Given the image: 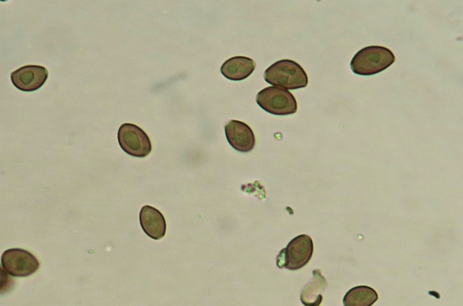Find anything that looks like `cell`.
<instances>
[{"label": "cell", "mask_w": 463, "mask_h": 306, "mask_svg": "<svg viewBox=\"0 0 463 306\" xmlns=\"http://www.w3.org/2000/svg\"><path fill=\"white\" fill-rule=\"evenodd\" d=\"M48 75L47 69L44 66L28 65L12 72L10 78L17 89L23 92H33L42 86Z\"/></svg>", "instance_id": "cell-7"}, {"label": "cell", "mask_w": 463, "mask_h": 306, "mask_svg": "<svg viewBox=\"0 0 463 306\" xmlns=\"http://www.w3.org/2000/svg\"><path fill=\"white\" fill-rule=\"evenodd\" d=\"M3 269L9 275L25 277L35 273L40 263L30 252L21 248H11L5 250L1 257Z\"/></svg>", "instance_id": "cell-6"}, {"label": "cell", "mask_w": 463, "mask_h": 306, "mask_svg": "<svg viewBox=\"0 0 463 306\" xmlns=\"http://www.w3.org/2000/svg\"><path fill=\"white\" fill-rule=\"evenodd\" d=\"M255 62L244 56H236L225 61L220 71L227 79L233 81L242 80L248 77L254 70Z\"/></svg>", "instance_id": "cell-10"}, {"label": "cell", "mask_w": 463, "mask_h": 306, "mask_svg": "<svg viewBox=\"0 0 463 306\" xmlns=\"http://www.w3.org/2000/svg\"><path fill=\"white\" fill-rule=\"evenodd\" d=\"M313 251L311 238L307 235H299L280 251L277 257V265L290 270L300 269L309 261Z\"/></svg>", "instance_id": "cell-4"}, {"label": "cell", "mask_w": 463, "mask_h": 306, "mask_svg": "<svg viewBox=\"0 0 463 306\" xmlns=\"http://www.w3.org/2000/svg\"><path fill=\"white\" fill-rule=\"evenodd\" d=\"M264 78L270 84L288 89L305 87L308 82L302 67L289 59L278 61L269 66L264 71Z\"/></svg>", "instance_id": "cell-2"}, {"label": "cell", "mask_w": 463, "mask_h": 306, "mask_svg": "<svg viewBox=\"0 0 463 306\" xmlns=\"http://www.w3.org/2000/svg\"><path fill=\"white\" fill-rule=\"evenodd\" d=\"M312 281L303 289L300 300L306 305H318L322 300L320 293L323 292L327 283L325 278L321 275L319 270L313 271Z\"/></svg>", "instance_id": "cell-11"}, {"label": "cell", "mask_w": 463, "mask_h": 306, "mask_svg": "<svg viewBox=\"0 0 463 306\" xmlns=\"http://www.w3.org/2000/svg\"><path fill=\"white\" fill-rule=\"evenodd\" d=\"M378 299L377 292L365 285L355 286L350 289L344 297L345 306H370Z\"/></svg>", "instance_id": "cell-12"}, {"label": "cell", "mask_w": 463, "mask_h": 306, "mask_svg": "<svg viewBox=\"0 0 463 306\" xmlns=\"http://www.w3.org/2000/svg\"><path fill=\"white\" fill-rule=\"evenodd\" d=\"M256 100L265 111L275 115L284 116L295 113L297 104L289 91L275 86H268L258 92Z\"/></svg>", "instance_id": "cell-3"}, {"label": "cell", "mask_w": 463, "mask_h": 306, "mask_svg": "<svg viewBox=\"0 0 463 306\" xmlns=\"http://www.w3.org/2000/svg\"><path fill=\"white\" fill-rule=\"evenodd\" d=\"M225 133L229 143L236 150L248 152L254 147L255 138L251 128L243 122L232 120L225 125Z\"/></svg>", "instance_id": "cell-8"}, {"label": "cell", "mask_w": 463, "mask_h": 306, "mask_svg": "<svg viewBox=\"0 0 463 306\" xmlns=\"http://www.w3.org/2000/svg\"><path fill=\"white\" fill-rule=\"evenodd\" d=\"M117 139L122 150L132 156L145 157L151 151L149 137L143 130L135 124H122L118 129Z\"/></svg>", "instance_id": "cell-5"}, {"label": "cell", "mask_w": 463, "mask_h": 306, "mask_svg": "<svg viewBox=\"0 0 463 306\" xmlns=\"http://www.w3.org/2000/svg\"><path fill=\"white\" fill-rule=\"evenodd\" d=\"M139 221L143 230L151 238L159 240L165 236L166 220L156 208L149 205L143 206L139 212Z\"/></svg>", "instance_id": "cell-9"}, {"label": "cell", "mask_w": 463, "mask_h": 306, "mask_svg": "<svg viewBox=\"0 0 463 306\" xmlns=\"http://www.w3.org/2000/svg\"><path fill=\"white\" fill-rule=\"evenodd\" d=\"M395 60V55L388 48L369 46L355 53L350 62V68L355 74L370 76L386 69Z\"/></svg>", "instance_id": "cell-1"}]
</instances>
